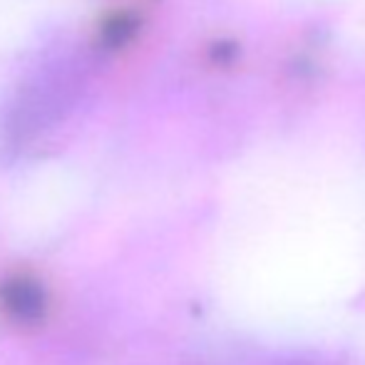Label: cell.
Here are the masks:
<instances>
[{"instance_id": "obj_1", "label": "cell", "mask_w": 365, "mask_h": 365, "mask_svg": "<svg viewBox=\"0 0 365 365\" xmlns=\"http://www.w3.org/2000/svg\"><path fill=\"white\" fill-rule=\"evenodd\" d=\"M48 289L35 276L15 274L0 281V308L15 323H25V326L40 323L48 313Z\"/></svg>"}]
</instances>
